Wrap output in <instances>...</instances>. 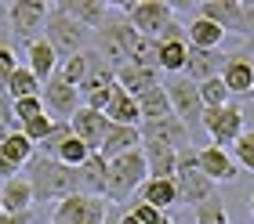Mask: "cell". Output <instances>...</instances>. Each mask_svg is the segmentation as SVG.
<instances>
[{"instance_id":"6da1fadb","label":"cell","mask_w":254,"mask_h":224,"mask_svg":"<svg viewBox=\"0 0 254 224\" xmlns=\"http://www.w3.org/2000/svg\"><path fill=\"white\" fill-rule=\"evenodd\" d=\"M26 178H29V184H33V199H37V203H59V199L80 192L76 170L62 167L59 159L33 156V163L26 167Z\"/></svg>"},{"instance_id":"7a4b0ae2","label":"cell","mask_w":254,"mask_h":224,"mask_svg":"<svg viewBox=\"0 0 254 224\" xmlns=\"http://www.w3.org/2000/svg\"><path fill=\"white\" fill-rule=\"evenodd\" d=\"M145 181H149V170H145L142 148L124 152V156L106 163V199L113 206L124 203V199H131V195H138V188H142Z\"/></svg>"},{"instance_id":"3957f363","label":"cell","mask_w":254,"mask_h":224,"mask_svg":"<svg viewBox=\"0 0 254 224\" xmlns=\"http://www.w3.org/2000/svg\"><path fill=\"white\" fill-rule=\"evenodd\" d=\"M91 37H95L91 29H84L80 22H73L59 4H51L48 26H44V40L51 44V51L59 54V62H62V58H69V54L87 51V40H91Z\"/></svg>"},{"instance_id":"277c9868","label":"cell","mask_w":254,"mask_h":224,"mask_svg":"<svg viewBox=\"0 0 254 224\" xmlns=\"http://www.w3.org/2000/svg\"><path fill=\"white\" fill-rule=\"evenodd\" d=\"M175 192H178V206H200L207 199H214V184L200 174L196 163V148H182L178 152V167H175Z\"/></svg>"},{"instance_id":"5b68a950","label":"cell","mask_w":254,"mask_h":224,"mask_svg":"<svg viewBox=\"0 0 254 224\" xmlns=\"http://www.w3.org/2000/svg\"><path fill=\"white\" fill-rule=\"evenodd\" d=\"M167 98H171V112L178 123H186V131H203V101H200V87L189 76H171V84H164Z\"/></svg>"},{"instance_id":"8992f818","label":"cell","mask_w":254,"mask_h":224,"mask_svg":"<svg viewBox=\"0 0 254 224\" xmlns=\"http://www.w3.org/2000/svg\"><path fill=\"white\" fill-rule=\"evenodd\" d=\"M113 203L109 199H98V195H65L59 199L51 214V224H106Z\"/></svg>"},{"instance_id":"52a82bcc","label":"cell","mask_w":254,"mask_h":224,"mask_svg":"<svg viewBox=\"0 0 254 224\" xmlns=\"http://www.w3.org/2000/svg\"><path fill=\"white\" fill-rule=\"evenodd\" d=\"M120 15L131 22V26L142 33V37L156 40L171 22L178 18L175 4H160V0H142V4H120Z\"/></svg>"},{"instance_id":"ba28073f","label":"cell","mask_w":254,"mask_h":224,"mask_svg":"<svg viewBox=\"0 0 254 224\" xmlns=\"http://www.w3.org/2000/svg\"><path fill=\"white\" fill-rule=\"evenodd\" d=\"M48 4L40 0H22V4H7V29L18 44H33L44 37V26H48Z\"/></svg>"},{"instance_id":"9c48e42d","label":"cell","mask_w":254,"mask_h":224,"mask_svg":"<svg viewBox=\"0 0 254 224\" xmlns=\"http://www.w3.org/2000/svg\"><path fill=\"white\" fill-rule=\"evenodd\" d=\"M200 127L211 134V145H218V148H233L236 137L247 131L244 127V109H240L236 101L222 105V109H203V123Z\"/></svg>"},{"instance_id":"30bf717a","label":"cell","mask_w":254,"mask_h":224,"mask_svg":"<svg viewBox=\"0 0 254 224\" xmlns=\"http://www.w3.org/2000/svg\"><path fill=\"white\" fill-rule=\"evenodd\" d=\"M218 76H222V84L229 87L233 98H251V94H254V58H251L247 47L225 54L222 73H218Z\"/></svg>"},{"instance_id":"8fae6325","label":"cell","mask_w":254,"mask_h":224,"mask_svg":"<svg viewBox=\"0 0 254 224\" xmlns=\"http://www.w3.org/2000/svg\"><path fill=\"white\" fill-rule=\"evenodd\" d=\"M196 163H200V174L211 184H233L240 178V167H236V159H233L229 148L203 145V148H196Z\"/></svg>"},{"instance_id":"7c38bea8","label":"cell","mask_w":254,"mask_h":224,"mask_svg":"<svg viewBox=\"0 0 254 224\" xmlns=\"http://www.w3.org/2000/svg\"><path fill=\"white\" fill-rule=\"evenodd\" d=\"M40 101H44V112H51L55 120H73V112L80 109V90L69 87L65 80L51 76L40 87Z\"/></svg>"},{"instance_id":"4fadbf2b","label":"cell","mask_w":254,"mask_h":224,"mask_svg":"<svg viewBox=\"0 0 254 224\" xmlns=\"http://www.w3.org/2000/svg\"><path fill=\"white\" fill-rule=\"evenodd\" d=\"M138 134H142V141H156V145H167V148H175V152L189 148V141H192V134L186 131V123H178L175 116L149 120V123L138 127Z\"/></svg>"},{"instance_id":"5bb4252c","label":"cell","mask_w":254,"mask_h":224,"mask_svg":"<svg viewBox=\"0 0 254 224\" xmlns=\"http://www.w3.org/2000/svg\"><path fill=\"white\" fill-rule=\"evenodd\" d=\"M200 18L222 26L225 33H240V37H247L244 0H207V4H200Z\"/></svg>"},{"instance_id":"9a60e30c","label":"cell","mask_w":254,"mask_h":224,"mask_svg":"<svg viewBox=\"0 0 254 224\" xmlns=\"http://www.w3.org/2000/svg\"><path fill=\"white\" fill-rule=\"evenodd\" d=\"M62 11L73 22H80L84 29H91V33H98L106 22L117 15V7H109V4H98V0H62L59 4Z\"/></svg>"},{"instance_id":"2e32d148","label":"cell","mask_w":254,"mask_h":224,"mask_svg":"<svg viewBox=\"0 0 254 224\" xmlns=\"http://www.w3.org/2000/svg\"><path fill=\"white\" fill-rule=\"evenodd\" d=\"M69 127H73V137H80L91 152H98L102 137H106V131H109V120H106L102 112L84 109V105H80V109L73 112V120H69Z\"/></svg>"},{"instance_id":"e0dca14e","label":"cell","mask_w":254,"mask_h":224,"mask_svg":"<svg viewBox=\"0 0 254 224\" xmlns=\"http://www.w3.org/2000/svg\"><path fill=\"white\" fill-rule=\"evenodd\" d=\"M142 156H145V170L153 181H175V167H178V152L156 141H142Z\"/></svg>"},{"instance_id":"ac0fdd59","label":"cell","mask_w":254,"mask_h":224,"mask_svg":"<svg viewBox=\"0 0 254 224\" xmlns=\"http://www.w3.org/2000/svg\"><path fill=\"white\" fill-rule=\"evenodd\" d=\"M134 148H142V134H138V127H117V123H109V131H106V137H102V145H98V156L109 163V159L124 156V152H134Z\"/></svg>"},{"instance_id":"d6986e66","label":"cell","mask_w":254,"mask_h":224,"mask_svg":"<svg viewBox=\"0 0 254 224\" xmlns=\"http://www.w3.org/2000/svg\"><path fill=\"white\" fill-rule=\"evenodd\" d=\"M0 203H4V214H26V210H33V184L26 174H15V178H7L4 184H0Z\"/></svg>"},{"instance_id":"ffe728a7","label":"cell","mask_w":254,"mask_h":224,"mask_svg":"<svg viewBox=\"0 0 254 224\" xmlns=\"http://www.w3.org/2000/svg\"><path fill=\"white\" fill-rule=\"evenodd\" d=\"M117 87L131 98H142L145 90L160 87V69H145V65H124L117 73Z\"/></svg>"},{"instance_id":"44dd1931","label":"cell","mask_w":254,"mask_h":224,"mask_svg":"<svg viewBox=\"0 0 254 224\" xmlns=\"http://www.w3.org/2000/svg\"><path fill=\"white\" fill-rule=\"evenodd\" d=\"M225 37H229V33L222 26H214V22H207L200 15L186 26V44L196 47V51H222V40Z\"/></svg>"},{"instance_id":"7402d4cb","label":"cell","mask_w":254,"mask_h":224,"mask_svg":"<svg viewBox=\"0 0 254 224\" xmlns=\"http://www.w3.org/2000/svg\"><path fill=\"white\" fill-rule=\"evenodd\" d=\"M222 62H225V51H196L189 47V58H186V73L192 84H203V80H211L222 73Z\"/></svg>"},{"instance_id":"603a6c76","label":"cell","mask_w":254,"mask_h":224,"mask_svg":"<svg viewBox=\"0 0 254 224\" xmlns=\"http://www.w3.org/2000/svg\"><path fill=\"white\" fill-rule=\"evenodd\" d=\"M33 156H37V145H33V141H29L26 134H22V131H7L4 137H0V159L11 163L15 170L29 167Z\"/></svg>"},{"instance_id":"cb8c5ba5","label":"cell","mask_w":254,"mask_h":224,"mask_svg":"<svg viewBox=\"0 0 254 224\" xmlns=\"http://www.w3.org/2000/svg\"><path fill=\"white\" fill-rule=\"evenodd\" d=\"M138 203L153 206L156 214H167V210H175V206H178L175 181H153V178H149L142 188H138Z\"/></svg>"},{"instance_id":"d4e9b609","label":"cell","mask_w":254,"mask_h":224,"mask_svg":"<svg viewBox=\"0 0 254 224\" xmlns=\"http://www.w3.org/2000/svg\"><path fill=\"white\" fill-rule=\"evenodd\" d=\"M26 54H29V65H26V69L40 80V87H44V84H48V80L55 76V69H59V54L51 51V44L44 40V37H40V40H33V44L26 47Z\"/></svg>"},{"instance_id":"484cf974","label":"cell","mask_w":254,"mask_h":224,"mask_svg":"<svg viewBox=\"0 0 254 224\" xmlns=\"http://www.w3.org/2000/svg\"><path fill=\"white\" fill-rule=\"evenodd\" d=\"M106 116L109 123H117V127H142V112H138V101L131 98V94H124L120 87L113 90V98L106 105Z\"/></svg>"},{"instance_id":"4316f807","label":"cell","mask_w":254,"mask_h":224,"mask_svg":"<svg viewBox=\"0 0 254 224\" xmlns=\"http://www.w3.org/2000/svg\"><path fill=\"white\" fill-rule=\"evenodd\" d=\"M76 178H80V195H98V199H106V159H102L98 152L76 170Z\"/></svg>"},{"instance_id":"83f0119b","label":"cell","mask_w":254,"mask_h":224,"mask_svg":"<svg viewBox=\"0 0 254 224\" xmlns=\"http://www.w3.org/2000/svg\"><path fill=\"white\" fill-rule=\"evenodd\" d=\"M87 69H91V47L87 51H80V54H69V58H62L59 62V69H55V76L59 80H65L69 87H84V80H87Z\"/></svg>"},{"instance_id":"f1b7e54d","label":"cell","mask_w":254,"mask_h":224,"mask_svg":"<svg viewBox=\"0 0 254 224\" xmlns=\"http://www.w3.org/2000/svg\"><path fill=\"white\" fill-rule=\"evenodd\" d=\"M134 101H138V112H142V123H149V120H164V116H175V112H171V98H167L164 84L153 87V90H145L142 98H134Z\"/></svg>"},{"instance_id":"f546056e","label":"cell","mask_w":254,"mask_h":224,"mask_svg":"<svg viewBox=\"0 0 254 224\" xmlns=\"http://www.w3.org/2000/svg\"><path fill=\"white\" fill-rule=\"evenodd\" d=\"M186 58H189V44L178 40V44H160V58H156V69H164L171 76H182L186 73Z\"/></svg>"},{"instance_id":"4dcf8cb0","label":"cell","mask_w":254,"mask_h":224,"mask_svg":"<svg viewBox=\"0 0 254 224\" xmlns=\"http://www.w3.org/2000/svg\"><path fill=\"white\" fill-rule=\"evenodd\" d=\"M4 94H7L11 101H22V98H37V94H40V80L33 76L26 65H18L15 73H11V80H7V90H4Z\"/></svg>"},{"instance_id":"1f68e13d","label":"cell","mask_w":254,"mask_h":224,"mask_svg":"<svg viewBox=\"0 0 254 224\" xmlns=\"http://www.w3.org/2000/svg\"><path fill=\"white\" fill-rule=\"evenodd\" d=\"M91 156H95V152H91V148H87L80 137H73V134H69V137L62 141V148L55 152V159H59L62 167H69V170H80V167H84V163H87Z\"/></svg>"},{"instance_id":"d6a6232c","label":"cell","mask_w":254,"mask_h":224,"mask_svg":"<svg viewBox=\"0 0 254 224\" xmlns=\"http://www.w3.org/2000/svg\"><path fill=\"white\" fill-rule=\"evenodd\" d=\"M196 87H200L203 109H222V105L233 101V94H229V87L222 84V76H211V80H203V84H196Z\"/></svg>"},{"instance_id":"836d02e7","label":"cell","mask_w":254,"mask_h":224,"mask_svg":"<svg viewBox=\"0 0 254 224\" xmlns=\"http://www.w3.org/2000/svg\"><path fill=\"white\" fill-rule=\"evenodd\" d=\"M196 224H233L229 221V210L222 206V199H207V203H200L192 210Z\"/></svg>"},{"instance_id":"e575fe53","label":"cell","mask_w":254,"mask_h":224,"mask_svg":"<svg viewBox=\"0 0 254 224\" xmlns=\"http://www.w3.org/2000/svg\"><path fill=\"white\" fill-rule=\"evenodd\" d=\"M69 134H73V127H69V120H55L51 134H48V137H44L40 145H37V148H40V156H44V159H55V152L62 148V141H65Z\"/></svg>"},{"instance_id":"d590c367","label":"cell","mask_w":254,"mask_h":224,"mask_svg":"<svg viewBox=\"0 0 254 224\" xmlns=\"http://www.w3.org/2000/svg\"><path fill=\"white\" fill-rule=\"evenodd\" d=\"M229 152H233V159H236L240 170H254V131H244Z\"/></svg>"},{"instance_id":"8d00e7d4","label":"cell","mask_w":254,"mask_h":224,"mask_svg":"<svg viewBox=\"0 0 254 224\" xmlns=\"http://www.w3.org/2000/svg\"><path fill=\"white\" fill-rule=\"evenodd\" d=\"M11 112H15V123H29V120H37V116H44V101H40V94L37 98H22V101H11Z\"/></svg>"},{"instance_id":"74e56055","label":"cell","mask_w":254,"mask_h":224,"mask_svg":"<svg viewBox=\"0 0 254 224\" xmlns=\"http://www.w3.org/2000/svg\"><path fill=\"white\" fill-rule=\"evenodd\" d=\"M164 214H156L153 206H145V203H134V206H127L124 214H120V224H156Z\"/></svg>"},{"instance_id":"f35d334b","label":"cell","mask_w":254,"mask_h":224,"mask_svg":"<svg viewBox=\"0 0 254 224\" xmlns=\"http://www.w3.org/2000/svg\"><path fill=\"white\" fill-rule=\"evenodd\" d=\"M51 127H55V120H48V112H44V116H37V120H29V123H22V127H18V131H22V134H26V137L33 141V145H40V141H44V137H48V134H51Z\"/></svg>"},{"instance_id":"ab89813d","label":"cell","mask_w":254,"mask_h":224,"mask_svg":"<svg viewBox=\"0 0 254 224\" xmlns=\"http://www.w3.org/2000/svg\"><path fill=\"white\" fill-rule=\"evenodd\" d=\"M15 69H18L15 51H11V47L4 44V47H0V94L7 90V80H11V73H15Z\"/></svg>"},{"instance_id":"60d3db41","label":"cell","mask_w":254,"mask_h":224,"mask_svg":"<svg viewBox=\"0 0 254 224\" xmlns=\"http://www.w3.org/2000/svg\"><path fill=\"white\" fill-rule=\"evenodd\" d=\"M0 224H33V210H26V214H0Z\"/></svg>"},{"instance_id":"b9f144b4","label":"cell","mask_w":254,"mask_h":224,"mask_svg":"<svg viewBox=\"0 0 254 224\" xmlns=\"http://www.w3.org/2000/svg\"><path fill=\"white\" fill-rule=\"evenodd\" d=\"M7 37H11V29H7V4H0V47H4Z\"/></svg>"},{"instance_id":"7bdbcfd3","label":"cell","mask_w":254,"mask_h":224,"mask_svg":"<svg viewBox=\"0 0 254 224\" xmlns=\"http://www.w3.org/2000/svg\"><path fill=\"white\" fill-rule=\"evenodd\" d=\"M106 224H120V214H117V210H109V217H106Z\"/></svg>"},{"instance_id":"ee69618b","label":"cell","mask_w":254,"mask_h":224,"mask_svg":"<svg viewBox=\"0 0 254 224\" xmlns=\"http://www.w3.org/2000/svg\"><path fill=\"white\" fill-rule=\"evenodd\" d=\"M156 224H175V221H171V217H167V214H164V217H160V221H156Z\"/></svg>"},{"instance_id":"f6af8a7d","label":"cell","mask_w":254,"mask_h":224,"mask_svg":"<svg viewBox=\"0 0 254 224\" xmlns=\"http://www.w3.org/2000/svg\"><path fill=\"white\" fill-rule=\"evenodd\" d=\"M244 47H247V51H251V58H254V40H247V44H244Z\"/></svg>"},{"instance_id":"bcb514c9","label":"cell","mask_w":254,"mask_h":224,"mask_svg":"<svg viewBox=\"0 0 254 224\" xmlns=\"http://www.w3.org/2000/svg\"><path fill=\"white\" fill-rule=\"evenodd\" d=\"M247 206H251V214H254V192H251V203H247Z\"/></svg>"},{"instance_id":"7dc6e473","label":"cell","mask_w":254,"mask_h":224,"mask_svg":"<svg viewBox=\"0 0 254 224\" xmlns=\"http://www.w3.org/2000/svg\"><path fill=\"white\" fill-rule=\"evenodd\" d=\"M0 214H4V203H0Z\"/></svg>"}]
</instances>
